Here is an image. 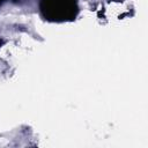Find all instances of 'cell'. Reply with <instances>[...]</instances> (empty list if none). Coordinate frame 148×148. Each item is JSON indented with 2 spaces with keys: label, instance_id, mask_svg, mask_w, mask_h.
<instances>
[{
  "label": "cell",
  "instance_id": "obj_1",
  "mask_svg": "<svg viewBox=\"0 0 148 148\" xmlns=\"http://www.w3.org/2000/svg\"><path fill=\"white\" fill-rule=\"evenodd\" d=\"M2 1H3V0H0V3H2Z\"/></svg>",
  "mask_w": 148,
  "mask_h": 148
},
{
  "label": "cell",
  "instance_id": "obj_2",
  "mask_svg": "<svg viewBox=\"0 0 148 148\" xmlns=\"http://www.w3.org/2000/svg\"><path fill=\"white\" fill-rule=\"evenodd\" d=\"M0 44H1V42H0Z\"/></svg>",
  "mask_w": 148,
  "mask_h": 148
}]
</instances>
